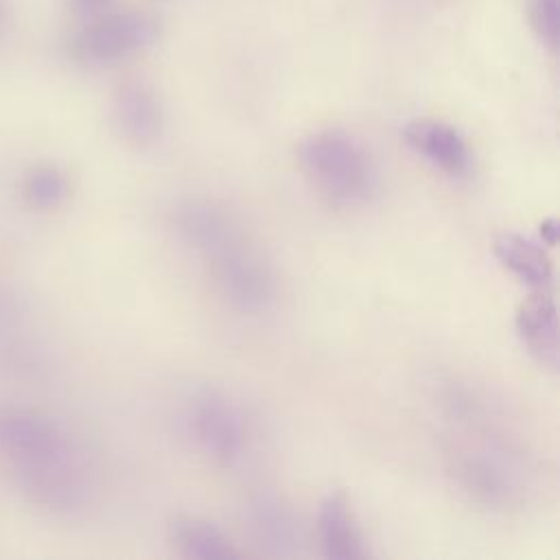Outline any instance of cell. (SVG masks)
I'll list each match as a JSON object with an SVG mask.
<instances>
[{"mask_svg": "<svg viewBox=\"0 0 560 560\" xmlns=\"http://www.w3.org/2000/svg\"><path fill=\"white\" fill-rule=\"evenodd\" d=\"M298 162L311 184L337 206H363L378 190V171L352 133L319 129L298 147Z\"/></svg>", "mask_w": 560, "mask_h": 560, "instance_id": "1", "label": "cell"}, {"mask_svg": "<svg viewBox=\"0 0 560 560\" xmlns=\"http://www.w3.org/2000/svg\"><path fill=\"white\" fill-rule=\"evenodd\" d=\"M197 254L208 267L217 293L234 311L260 315L273 306L278 298L276 271L247 241L238 223Z\"/></svg>", "mask_w": 560, "mask_h": 560, "instance_id": "2", "label": "cell"}, {"mask_svg": "<svg viewBox=\"0 0 560 560\" xmlns=\"http://www.w3.org/2000/svg\"><path fill=\"white\" fill-rule=\"evenodd\" d=\"M184 429L192 446L219 466L238 464L247 453L252 433L243 407L214 387L190 396L184 409Z\"/></svg>", "mask_w": 560, "mask_h": 560, "instance_id": "3", "label": "cell"}, {"mask_svg": "<svg viewBox=\"0 0 560 560\" xmlns=\"http://www.w3.org/2000/svg\"><path fill=\"white\" fill-rule=\"evenodd\" d=\"M451 470L457 483L479 503L492 508H512L523 499V468L492 435L479 442H462L451 453Z\"/></svg>", "mask_w": 560, "mask_h": 560, "instance_id": "4", "label": "cell"}, {"mask_svg": "<svg viewBox=\"0 0 560 560\" xmlns=\"http://www.w3.org/2000/svg\"><path fill=\"white\" fill-rule=\"evenodd\" d=\"M0 455L11 466L83 462L74 438L46 413L0 407Z\"/></svg>", "mask_w": 560, "mask_h": 560, "instance_id": "5", "label": "cell"}, {"mask_svg": "<svg viewBox=\"0 0 560 560\" xmlns=\"http://www.w3.org/2000/svg\"><path fill=\"white\" fill-rule=\"evenodd\" d=\"M160 35L155 18L140 11H118L85 24L70 39V55L85 66H112L149 48Z\"/></svg>", "mask_w": 560, "mask_h": 560, "instance_id": "6", "label": "cell"}, {"mask_svg": "<svg viewBox=\"0 0 560 560\" xmlns=\"http://www.w3.org/2000/svg\"><path fill=\"white\" fill-rule=\"evenodd\" d=\"M11 479L28 503L52 514H77L92 497L85 462L11 466Z\"/></svg>", "mask_w": 560, "mask_h": 560, "instance_id": "7", "label": "cell"}, {"mask_svg": "<svg viewBox=\"0 0 560 560\" xmlns=\"http://www.w3.org/2000/svg\"><path fill=\"white\" fill-rule=\"evenodd\" d=\"M402 138L413 153L448 177H466L472 171V151L466 138L444 120H409L402 129Z\"/></svg>", "mask_w": 560, "mask_h": 560, "instance_id": "8", "label": "cell"}, {"mask_svg": "<svg viewBox=\"0 0 560 560\" xmlns=\"http://www.w3.org/2000/svg\"><path fill=\"white\" fill-rule=\"evenodd\" d=\"M112 120L125 142L149 147L162 136L164 109L151 85L142 81H125L114 92Z\"/></svg>", "mask_w": 560, "mask_h": 560, "instance_id": "9", "label": "cell"}, {"mask_svg": "<svg viewBox=\"0 0 560 560\" xmlns=\"http://www.w3.org/2000/svg\"><path fill=\"white\" fill-rule=\"evenodd\" d=\"M514 326L527 352L538 363L556 370L560 359V324L551 293L536 291L523 300L516 308Z\"/></svg>", "mask_w": 560, "mask_h": 560, "instance_id": "10", "label": "cell"}, {"mask_svg": "<svg viewBox=\"0 0 560 560\" xmlns=\"http://www.w3.org/2000/svg\"><path fill=\"white\" fill-rule=\"evenodd\" d=\"M249 532L262 553L273 558L293 556L300 540L291 508L273 492H258L247 505Z\"/></svg>", "mask_w": 560, "mask_h": 560, "instance_id": "11", "label": "cell"}, {"mask_svg": "<svg viewBox=\"0 0 560 560\" xmlns=\"http://www.w3.org/2000/svg\"><path fill=\"white\" fill-rule=\"evenodd\" d=\"M317 540L322 553L332 560H359L368 556L357 514L341 490L330 492L319 505Z\"/></svg>", "mask_w": 560, "mask_h": 560, "instance_id": "12", "label": "cell"}, {"mask_svg": "<svg viewBox=\"0 0 560 560\" xmlns=\"http://www.w3.org/2000/svg\"><path fill=\"white\" fill-rule=\"evenodd\" d=\"M168 545L175 556L186 560H230L241 556L219 525L195 514H177L171 521Z\"/></svg>", "mask_w": 560, "mask_h": 560, "instance_id": "13", "label": "cell"}, {"mask_svg": "<svg viewBox=\"0 0 560 560\" xmlns=\"http://www.w3.org/2000/svg\"><path fill=\"white\" fill-rule=\"evenodd\" d=\"M492 254L516 280L536 289L549 291L553 284V265L549 254L536 241L516 234L501 232L492 241Z\"/></svg>", "mask_w": 560, "mask_h": 560, "instance_id": "14", "label": "cell"}, {"mask_svg": "<svg viewBox=\"0 0 560 560\" xmlns=\"http://www.w3.org/2000/svg\"><path fill=\"white\" fill-rule=\"evenodd\" d=\"M22 195L35 210H57L70 197V179L63 168L55 164H39L26 173Z\"/></svg>", "mask_w": 560, "mask_h": 560, "instance_id": "15", "label": "cell"}, {"mask_svg": "<svg viewBox=\"0 0 560 560\" xmlns=\"http://www.w3.org/2000/svg\"><path fill=\"white\" fill-rule=\"evenodd\" d=\"M529 22L538 39L556 50L560 42V0H529Z\"/></svg>", "mask_w": 560, "mask_h": 560, "instance_id": "16", "label": "cell"}, {"mask_svg": "<svg viewBox=\"0 0 560 560\" xmlns=\"http://www.w3.org/2000/svg\"><path fill=\"white\" fill-rule=\"evenodd\" d=\"M18 326V308L9 291L0 284V330Z\"/></svg>", "mask_w": 560, "mask_h": 560, "instance_id": "17", "label": "cell"}, {"mask_svg": "<svg viewBox=\"0 0 560 560\" xmlns=\"http://www.w3.org/2000/svg\"><path fill=\"white\" fill-rule=\"evenodd\" d=\"M109 0H68L70 9L74 13H81V15H88V13H94L98 9H103Z\"/></svg>", "mask_w": 560, "mask_h": 560, "instance_id": "18", "label": "cell"}, {"mask_svg": "<svg viewBox=\"0 0 560 560\" xmlns=\"http://www.w3.org/2000/svg\"><path fill=\"white\" fill-rule=\"evenodd\" d=\"M0 24H2V0H0Z\"/></svg>", "mask_w": 560, "mask_h": 560, "instance_id": "19", "label": "cell"}]
</instances>
